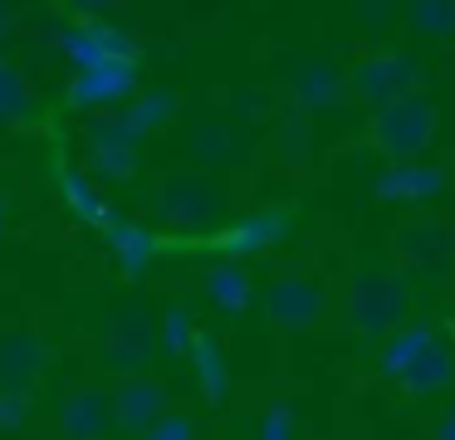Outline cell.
Returning <instances> with one entry per match:
<instances>
[{"instance_id":"30","label":"cell","mask_w":455,"mask_h":440,"mask_svg":"<svg viewBox=\"0 0 455 440\" xmlns=\"http://www.w3.org/2000/svg\"><path fill=\"white\" fill-rule=\"evenodd\" d=\"M255 440H299V411L289 401H275V406L259 416Z\"/></svg>"},{"instance_id":"33","label":"cell","mask_w":455,"mask_h":440,"mask_svg":"<svg viewBox=\"0 0 455 440\" xmlns=\"http://www.w3.org/2000/svg\"><path fill=\"white\" fill-rule=\"evenodd\" d=\"M108 5H118V0H60V10H69L74 20H99Z\"/></svg>"},{"instance_id":"24","label":"cell","mask_w":455,"mask_h":440,"mask_svg":"<svg viewBox=\"0 0 455 440\" xmlns=\"http://www.w3.org/2000/svg\"><path fill=\"white\" fill-rule=\"evenodd\" d=\"M157 338H162V352H167V357H191V348H196V338H201L196 313H191L187 303H172V308L162 313Z\"/></svg>"},{"instance_id":"8","label":"cell","mask_w":455,"mask_h":440,"mask_svg":"<svg viewBox=\"0 0 455 440\" xmlns=\"http://www.w3.org/2000/svg\"><path fill=\"white\" fill-rule=\"evenodd\" d=\"M60 54L69 59L74 68H93V64H113V59H138V44H132L128 29L108 25V20H69V25L54 35Z\"/></svg>"},{"instance_id":"26","label":"cell","mask_w":455,"mask_h":440,"mask_svg":"<svg viewBox=\"0 0 455 440\" xmlns=\"http://www.w3.org/2000/svg\"><path fill=\"white\" fill-rule=\"evenodd\" d=\"M108 338L152 352V348H157V323H152V313L142 308V303H123V308L108 318Z\"/></svg>"},{"instance_id":"25","label":"cell","mask_w":455,"mask_h":440,"mask_svg":"<svg viewBox=\"0 0 455 440\" xmlns=\"http://www.w3.org/2000/svg\"><path fill=\"white\" fill-rule=\"evenodd\" d=\"M406 25L426 39H451L455 35V0H406Z\"/></svg>"},{"instance_id":"2","label":"cell","mask_w":455,"mask_h":440,"mask_svg":"<svg viewBox=\"0 0 455 440\" xmlns=\"http://www.w3.org/2000/svg\"><path fill=\"white\" fill-rule=\"evenodd\" d=\"M152 211L167 230H181V235L211 230L226 211V186L201 166L196 172H162L157 186H152Z\"/></svg>"},{"instance_id":"15","label":"cell","mask_w":455,"mask_h":440,"mask_svg":"<svg viewBox=\"0 0 455 440\" xmlns=\"http://www.w3.org/2000/svg\"><path fill=\"white\" fill-rule=\"evenodd\" d=\"M402 396H411V401H426V396H441V391H451L455 387V342L445 338H435L431 348L421 352V357L411 362V367L402 372V377L392 381Z\"/></svg>"},{"instance_id":"13","label":"cell","mask_w":455,"mask_h":440,"mask_svg":"<svg viewBox=\"0 0 455 440\" xmlns=\"http://www.w3.org/2000/svg\"><path fill=\"white\" fill-rule=\"evenodd\" d=\"M113 426V391H103L99 381H79L69 387L60 406V436L64 440H103Z\"/></svg>"},{"instance_id":"21","label":"cell","mask_w":455,"mask_h":440,"mask_svg":"<svg viewBox=\"0 0 455 440\" xmlns=\"http://www.w3.org/2000/svg\"><path fill=\"white\" fill-rule=\"evenodd\" d=\"M206 299L220 313H245L255 303V279H250V269L240 260H220L206 269Z\"/></svg>"},{"instance_id":"29","label":"cell","mask_w":455,"mask_h":440,"mask_svg":"<svg viewBox=\"0 0 455 440\" xmlns=\"http://www.w3.org/2000/svg\"><path fill=\"white\" fill-rule=\"evenodd\" d=\"M142 440H201V420L191 416V411H177L167 406L157 420H152L148 430H142Z\"/></svg>"},{"instance_id":"18","label":"cell","mask_w":455,"mask_h":440,"mask_svg":"<svg viewBox=\"0 0 455 440\" xmlns=\"http://www.w3.org/2000/svg\"><path fill=\"white\" fill-rule=\"evenodd\" d=\"M289 93L304 108H333V103H343L347 78L338 74L333 64H323V59H304V64L289 74Z\"/></svg>"},{"instance_id":"17","label":"cell","mask_w":455,"mask_h":440,"mask_svg":"<svg viewBox=\"0 0 455 440\" xmlns=\"http://www.w3.org/2000/svg\"><path fill=\"white\" fill-rule=\"evenodd\" d=\"M118 117H123V127H128L132 142H142V137L162 132V127L177 117V93H172V88H138V93L123 103Z\"/></svg>"},{"instance_id":"16","label":"cell","mask_w":455,"mask_h":440,"mask_svg":"<svg viewBox=\"0 0 455 440\" xmlns=\"http://www.w3.org/2000/svg\"><path fill=\"white\" fill-rule=\"evenodd\" d=\"M435 338H441V323L435 318H406L402 328H392L382 342H377V377L396 381Z\"/></svg>"},{"instance_id":"22","label":"cell","mask_w":455,"mask_h":440,"mask_svg":"<svg viewBox=\"0 0 455 440\" xmlns=\"http://www.w3.org/2000/svg\"><path fill=\"white\" fill-rule=\"evenodd\" d=\"M60 196H64V205H69L74 215H79L84 225H93V230H108V220H113V211H108V201H103V191H99V181H93L89 172H60Z\"/></svg>"},{"instance_id":"5","label":"cell","mask_w":455,"mask_h":440,"mask_svg":"<svg viewBox=\"0 0 455 440\" xmlns=\"http://www.w3.org/2000/svg\"><path fill=\"white\" fill-rule=\"evenodd\" d=\"M396 260H402V274L406 279H445L455 269V230L435 215H421V220H406L396 230Z\"/></svg>"},{"instance_id":"1","label":"cell","mask_w":455,"mask_h":440,"mask_svg":"<svg viewBox=\"0 0 455 440\" xmlns=\"http://www.w3.org/2000/svg\"><path fill=\"white\" fill-rule=\"evenodd\" d=\"M343 318L357 338L382 342L392 328L411 318V279L402 269H363L343 293Z\"/></svg>"},{"instance_id":"7","label":"cell","mask_w":455,"mask_h":440,"mask_svg":"<svg viewBox=\"0 0 455 440\" xmlns=\"http://www.w3.org/2000/svg\"><path fill=\"white\" fill-rule=\"evenodd\" d=\"M84 166H89L93 181H108V186L128 181V176L138 172V142L128 137L123 117L99 113L84 127Z\"/></svg>"},{"instance_id":"10","label":"cell","mask_w":455,"mask_h":440,"mask_svg":"<svg viewBox=\"0 0 455 440\" xmlns=\"http://www.w3.org/2000/svg\"><path fill=\"white\" fill-rule=\"evenodd\" d=\"M138 93V59H113V64L74 68L69 78V103L74 108H113Z\"/></svg>"},{"instance_id":"28","label":"cell","mask_w":455,"mask_h":440,"mask_svg":"<svg viewBox=\"0 0 455 440\" xmlns=\"http://www.w3.org/2000/svg\"><path fill=\"white\" fill-rule=\"evenodd\" d=\"M148 357L152 352L132 348V342H118V338H103V348H99V367L113 372V377H138L148 367Z\"/></svg>"},{"instance_id":"14","label":"cell","mask_w":455,"mask_h":440,"mask_svg":"<svg viewBox=\"0 0 455 440\" xmlns=\"http://www.w3.org/2000/svg\"><path fill=\"white\" fill-rule=\"evenodd\" d=\"M167 406H172L167 381L142 377V372H138V377H123V387L113 391V426L128 430V436H142V430H148Z\"/></svg>"},{"instance_id":"23","label":"cell","mask_w":455,"mask_h":440,"mask_svg":"<svg viewBox=\"0 0 455 440\" xmlns=\"http://www.w3.org/2000/svg\"><path fill=\"white\" fill-rule=\"evenodd\" d=\"M187 147H191V162H196L201 172H211V166H226L230 156H235V132H230L226 123H201Z\"/></svg>"},{"instance_id":"6","label":"cell","mask_w":455,"mask_h":440,"mask_svg":"<svg viewBox=\"0 0 455 440\" xmlns=\"http://www.w3.org/2000/svg\"><path fill=\"white\" fill-rule=\"evenodd\" d=\"M259 308H265V318L275 323L279 332H314L328 313V293H323V284L308 279V274H279L265 289Z\"/></svg>"},{"instance_id":"12","label":"cell","mask_w":455,"mask_h":440,"mask_svg":"<svg viewBox=\"0 0 455 440\" xmlns=\"http://www.w3.org/2000/svg\"><path fill=\"white\" fill-rule=\"evenodd\" d=\"M44 362H50V342L40 332H0V391L25 396L35 381L44 377Z\"/></svg>"},{"instance_id":"32","label":"cell","mask_w":455,"mask_h":440,"mask_svg":"<svg viewBox=\"0 0 455 440\" xmlns=\"http://www.w3.org/2000/svg\"><path fill=\"white\" fill-rule=\"evenodd\" d=\"M25 420H30V401L11 396V391H0V430H20Z\"/></svg>"},{"instance_id":"19","label":"cell","mask_w":455,"mask_h":440,"mask_svg":"<svg viewBox=\"0 0 455 440\" xmlns=\"http://www.w3.org/2000/svg\"><path fill=\"white\" fill-rule=\"evenodd\" d=\"M103 235H108L113 260H118V269L128 274V279H138V274L148 269L152 260H157V235H152L148 225H138V220H118V215H113Z\"/></svg>"},{"instance_id":"20","label":"cell","mask_w":455,"mask_h":440,"mask_svg":"<svg viewBox=\"0 0 455 440\" xmlns=\"http://www.w3.org/2000/svg\"><path fill=\"white\" fill-rule=\"evenodd\" d=\"M191 372H196V391L206 406H226L230 401V362H226V348L216 338L201 332L196 348H191Z\"/></svg>"},{"instance_id":"9","label":"cell","mask_w":455,"mask_h":440,"mask_svg":"<svg viewBox=\"0 0 455 440\" xmlns=\"http://www.w3.org/2000/svg\"><path fill=\"white\" fill-rule=\"evenodd\" d=\"M289 230H294V215H289L284 205H259V211L240 215L235 225H226V230L216 235V250L226 254V260L245 264V260H255V254L284 244Z\"/></svg>"},{"instance_id":"3","label":"cell","mask_w":455,"mask_h":440,"mask_svg":"<svg viewBox=\"0 0 455 440\" xmlns=\"http://www.w3.org/2000/svg\"><path fill=\"white\" fill-rule=\"evenodd\" d=\"M435 123H441V113H435L431 98L402 93V98H392V103L372 108L367 137H372V147H382L392 162H416V156L435 142Z\"/></svg>"},{"instance_id":"37","label":"cell","mask_w":455,"mask_h":440,"mask_svg":"<svg viewBox=\"0 0 455 440\" xmlns=\"http://www.w3.org/2000/svg\"><path fill=\"white\" fill-rule=\"evenodd\" d=\"M0 235H5V201H0Z\"/></svg>"},{"instance_id":"38","label":"cell","mask_w":455,"mask_h":440,"mask_svg":"<svg viewBox=\"0 0 455 440\" xmlns=\"http://www.w3.org/2000/svg\"><path fill=\"white\" fill-rule=\"evenodd\" d=\"M0 5H15V0H0Z\"/></svg>"},{"instance_id":"34","label":"cell","mask_w":455,"mask_h":440,"mask_svg":"<svg viewBox=\"0 0 455 440\" xmlns=\"http://www.w3.org/2000/svg\"><path fill=\"white\" fill-rule=\"evenodd\" d=\"M240 113H245V117H265L269 113V98L265 93H245V98H240Z\"/></svg>"},{"instance_id":"27","label":"cell","mask_w":455,"mask_h":440,"mask_svg":"<svg viewBox=\"0 0 455 440\" xmlns=\"http://www.w3.org/2000/svg\"><path fill=\"white\" fill-rule=\"evenodd\" d=\"M20 117H30V84L0 54V123H20Z\"/></svg>"},{"instance_id":"35","label":"cell","mask_w":455,"mask_h":440,"mask_svg":"<svg viewBox=\"0 0 455 440\" xmlns=\"http://www.w3.org/2000/svg\"><path fill=\"white\" fill-rule=\"evenodd\" d=\"M435 440H455V401L441 411V420H435Z\"/></svg>"},{"instance_id":"31","label":"cell","mask_w":455,"mask_h":440,"mask_svg":"<svg viewBox=\"0 0 455 440\" xmlns=\"http://www.w3.org/2000/svg\"><path fill=\"white\" fill-rule=\"evenodd\" d=\"M357 20H363V29L382 35V29L396 20V0H357Z\"/></svg>"},{"instance_id":"4","label":"cell","mask_w":455,"mask_h":440,"mask_svg":"<svg viewBox=\"0 0 455 440\" xmlns=\"http://www.w3.org/2000/svg\"><path fill=\"white\" fill-rule=\"evenodd\" d=\"M343 78H347V93H353L357 103L382 108V103H392V98H402V93H416L426 74H421V64H416L411 54H402V49H367Z\"/></svg>"},{"instance_id":"36","label":"cell","mask_w":455,"mask_h":440,"mask_svg":"<svg viewBox=\"0 0 455 440\" xmlns=\"http://www.w3.org/2000/svg\"><path fill=\"white\" fill-rule=\"evenodd\" d=\"M11 29H15V10L0 5V39H11Z\"/></svg>"},{"instance_id":"11","label":"cell","mask_w":455,"mask_h":440,"mask_svg":"<svg viewBox=\"0 0 455 440\" xmlns=\"http://www.w3.org/2000/svg\"><path fill=\"white\" fill-rule=\"evenodd\" d=\"M445 166H435V162H392V166H382V176L372 181V196L382 205H426V201H435V196L445 191Z\"/></svg>"}]
</instances>
